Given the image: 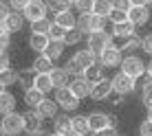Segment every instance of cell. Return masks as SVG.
Here are the masks:
<instances>
[{
  "label": "cell",
  "instance_id": "4fadbf2b",
  "mask_svg": "<svg viewBox=\"0 0 152 136\" xmlns=\"http://www.w3.org/2000/svg\"><path fill=\"white\" fill-rule=\"evenodd\" d=\"M55 61H51L46 55H38L33 59V64H31V68H33V72L35 75H51V72L55 70Z\"/></svg>",
  "mask_w": 152,
  "mask_h": 136
},
{
  "label": "cell",
  "instance_id": "484cf974",
  "mask_svg": "<svg viewBox=\"0 0 152 136\" xmlns=\"http://www.w3.org/2000/svg\"><path fill=\"white\" fill-rule=\"evenodd\" d=\"M113 0H95L93 4V15H102V18H108L113 13Z\"/></svg>",
  "mask_w": 152,
  "mask_h": 136
},
{
  "label": "cell",
  "instance_id": "8fae6325",
  "mask_svg": "<svg viewBox=\"0 0 152 136\" xmlns=\"http://www.w3.org/2000/svg\"><path fill=\"white\" fill-rule=\"evenodd\" d=\"M88 127H91L93 134L110 127V114H106V112H91L88 114Z\"/></svg>",
  "mask_w": 152,
  "mask_h": 136
},
{
  "label": "cell",
  "instance_id": "3957f363",
  "mask_svg": "<svg viewBox=\"0 0 152 136\" xmlns=\"http://www.w3.org/2000/svg\"><path fill=\"white\" fill-rule=\"evenodd\" d=\"M0 132L4 136H18L24 132V114L11 112V114H4L2 121H0Z\"/></svg>",
  "mask_w": 152,
  "mask_h": 136
},
{
  "label": "cell",
  "instance_id": "8d00e7d4",
  "mask_svg": "<svg viewBox=\"0 0 152 136\" xmlns=\"http://www.w3.org/2000/svg\"><path fill=\"white\" fill-rule=\"evenodd\" d=\"M0 44H2V48H0V51H2V53H7V51H9V44H11V31H9V29H0Z\"/></svg>",
  "mask_w": 152,
  "mask_h": 136
},
{
  "label": "cell",
  "instance_id": "11a10c76",
  "mask_svg": "<svg viewBox=\"0 0 152 136\" xmlns=\"http://www.w3.org/2000/svg\"><path fill=\"white\" fill-rule=\"evenodd\" d=\"M150 4H152V0H150Z\"/></svg>",
  "mask_w": 152,
  "mask_h": 136
},
{
  "label": "cell",
  "instance_id": "6da1fadb",
  "mask_svg": "<svg viewBox=\"0 0 152 136\" xmlns=\"http://www.w3.org/2000/svg\"><path fill=\"white\" fill-rule=\"evenodd\" d=\"M93 64H97V55L93 53V51H88V48H80L69 61H66L64 68L69 70V75L80 77V75H84V72H86Z\"/></svg>",
  "mask_w": 152,
  "mask_h": 136
},
{
  "label": "cell",
  "instance_id": "5b68a950",
  "mask_svg": "<svg viewBox=\"0 0 152 136\" xmlns=\"http://www.w3.org/2000/svg\"><path fill=\"white\" fill-rule=\"evenodd\" d=\"M110 81H113L115 95H119V97H128V95H132V92L137 90V79H132L130 75H126L121 70H119Z\"/></svg>",
  "mask_w": 152,
  "mask_h": 136
},
{
  "label": "cell",
  "instance_id": "9c48e42d",
  "mask_svg": "<svg viewBox=\"0 0 152 136\" xmlns=\"http://www.w3.org/2000/svg\"><path fill=\"white\" fill-rule=\"evenodd\" d=\"M124 53H121V48L119 46H110V48H106L102 55L97 57V61L102 64L104 68H117V66H121V61H124Z\"/></svg>",
  "mask_w": 152,
  "mask_h": 136
},
{
  "label": "cell",
  "instance_id": "5bb4252c",
  "mask_svg": "<svg viewBox=\"0 0 152 136\" xmlns=\"http://www.w3.org/2000/svg\"><path fill=\"white\" fill-rule=\"evenodd\" d=\"M130 22L134 24V27H143V24L150 22V7H132L128 13Z\"/></svg>",
  "mask_w": 152,
  "mask_h": 136
},
{
  "label": "cell",
  "instance_id": "74e56055",
  "mask_svg": "<svg viewBox=\"0 0 152 136\" xmlns=\"http://www.w3.org/2000/svg\"><path fill=\"white\" fill-rule=\"evenodd\" d=\"M93 4H95V0H77L75 2V9L82 13H93Z\"/></svg>",
  "mask_w": 152,
  "mask_h": 136
},
{
  "label": "cell",
  "instance_id": "f1b7e54d",
  "mask_svg": "<svg viewBox=\"0 0 152 136\" xmlns=\"http://www.w3.org/2000/svg\"><path fill=\"white\" fill-rule=\"evenodd\" d=\"M64 48H66V44H64V42H51V44H49V48L44 51V55L49 57L51 61H57L62 55H64Z\"/></svg>",
  "mask_w": 152,
  "mask_h": 136
},
{
  "label": "cell",
  "instance_id": "e0dca14e",
  "mask_svg": "<svg viewBox=\"0 0 152 136\" xmlns=\"http://www.w3.org/2000/svg\"><path fill=\"white\" fill-rule=\"evenodd\" d=\"M53 132H60V134L69 136L73 132V116H69V114H57L53 119Z\"/></svg>",
  "mask_w": 152,
  "mask_h": 136
},
{
  "label": "cell",
  "instance_id": "1f68e13d",
  "mask_svg": "<svg viewBox=\"0 0 152 136\" xmlns=\"http://www.w3.org/2000/svg\"><path fill=\"white\" fill-rule=\"evenodd\" d=\"M77 29L82 31L84 35H91L93 33V13H82V15H77Z\"/></svg>",
  "mask_w": 152,
  "mask_h": 136
},
{
  "label": "cell",
  "instance_id": "52a82bcc",
  "mask_svg": "<svg viewBox=\"0 0 152 136\" xmlns=\"http://www.w3.org/2000/svg\"><path fill=\"white\" fill-rule=\"evenodd\" d=\"M46 13H49V2H44V0H31L29 7L22 11V15L27 18L29 24L38 22V20H44Z\"/></svg>",
  "mask_w": 152,
  "mask_h": 136
},
{
  "label": "cell",
  "instance_id": "9f6ffc18",
  "mask_svg": "<svg viewBox=\"0 0 152 136\" xmlns=\"http://www.w3.org/2000/svg\"><path fill=\"white\" fill-rule=\"evenodd\" d=\"M49 2H51V0H49Z\"/></svg>",
  "mask_w": 152,
  "mask_h": 136
},
{
  "label": "cell",
  "instance_id": "4316f807",
  "mask_svg": "<svg viewBox=\"0 0 152 136\" xmlns=\"http://www.w3.org/2000/svg\"><path fill=\"white\" fill-rule=\"evenodd\" d=\"M71 7H75V2H73V0H51V2H49V11H53L55 15L69 13Z\"/></svg>",
  "mask_w": 152,
  "mask_h": 136
},
{
  "label": "cell",
  "instance_id": "ab89813d",
  "mask_svg": "<svg viewBox=\"0 0 152 136\" xmlns=\"http://www.w3.org/2000/svg\"><path fill=\"white\" fill-rule=\"evenodd\" d=\"M108 18H102V15H93V33L95 31H106Z\"/></svg>",
  "mask_w": 152,
  "mask_h": 136
},
{
  "label": "cell",
  "instance_id": "ba28073f",
  "mask_svg": "<svg viewBox=\"0 0 152 136\" xmlns=\"http://www.w3.org/2000/svg\"><path fill=\"white\" fill-rule=\"evenodd\" d=\"M55 101L64 112H73V110L80 108V97H75V92L71 88H60L55 90Z\"/></svg>",
  "mask_w": 152,
  "mask_h": 136
},
{
  "label": "cell",
  "instance_id": "e575fe53",
  "mask_svg": "<svg viewBox=\"0 0 152 136\" xmlns=\"http://www.w3.org/2000/svg\"><path fill=\"white\" fill-rule=\"evenodd\" d=\"M82 40H84V33H82L80 29H73V31H69V33H66L64 44H66V46H75V44H80Z\"/></svg>",
  "mask_w": 152,
  "mask_h": 136
},
{
  "label": "cell",
  "instance_id": "ffe728a7",
  "mask_svg": "<svg viewBox=\"0 0 152 136\" xmlns=\"http://www.w3.org/2000/svg\"><path fill=\"white\" fill-rule=\"evenodd\" d=\"M51 81H53L55 90H60V88H69L71 83V75L66 68H55L53 72H51Z\"/></svg>",
  "mask_w": 152,
  "mask_h": 136
},
{
  "label": "cell",
  "instance_id": "d6986e66",
  "mask_svg": "<svg viewBox=\"0 0 152 136\" xmlns=\"http://www.w3.org/2000/svg\"><path fill=\"white\" fill-rule=\"evenodd\" d=\"M57 110H60V106H57L55 99H44V101L38 106V114L42 119H55L57 116Z\"/></svg>",
  "mask_w": 152,
  "mask_h": 136
},
{
  "label": "cell",
  "instance_id": "7bdbcfd3",
  "mask_svg": "<svg viewBox=\"0 0 152 136\" xmlns=\"http://www.w3.org/2000/svg\"><path fill=\"white\" fill-rule=\"evenodd\" d=\"M139 136H152V119H145L139 125Z\"/></svg>",
  "mask_w": 152,
  "mask_h": 136
},
{
  "label": "cell",
  "instance_id": "44dd1931",
  "mask_svg": "<svg viewBox=\"0 0 152 136\" xmlns=\"http://www.w3.org/2000/svg\"><path fill=\"white\" fill-rule=\"evenodd\" d=\"M15 106H18V101H15V97L9 90L0 92V112H2V116H4V114L15 112Z\"/></svg>",
  "mask_w": 152,
  "mask_h": 136
},
{
  "label": "cell",
  "instance_id": "d6a6232c",
  "mask_svg": "<svg viewBox=\"0 0 152 136\" xmlns=\"http://www.w3.org/2000/svg\"><path fill=\"white\" fill-rule=\"evenodd\" d=\"M51 27H53V22H51L49 18L38 20V22H33V24H31V33H38V35H49Z\"/></svg>",
  "mask_w": 152,
  "mask_h": 136
},
{
  "label": "cell",
  "instance_id": "f6af8a7d",
  "mask_svg": "<svg viewBox=\"0 0 152 136\" xmlns=\"http://www.w3.org/2000/svg\"><path fill=\"white\" fill-rule=\"evenodd\" d=\"M95 136H119V132H117V127H106L102 132H95Z\"/></svg>",
  "mask_w": 152,
  "mask_h": 136
},
{
  "label": "cell",
  "instance_id": "cb8c5ba5",
  "mask_svg": "<svg viewBox=\"0 0 152 136\" xmlns=\"http://www.w3.org/2000/svg\"><path fill=\"white\" fill-rule=\"evenodd\" d=\"M33 88L35 90H40L42 95H46V92L53 90V81H51V75H33Z\"/></svg>",
  "mask_w": 152,
  "mask_h": 136
},
{
  "label": "cell",
  "instance_id": "603a6c76",
  "mask_svg": "<svg viewBox=\"0 0 152 136\" xmlns=\"http://www.w3.org/2000/svg\"><path fill=\"white\" fill-rule=\"evenodd\" d=\"M84 77L88 79V83H91V86H95V83L104 81V79H106V75H104V66L99 64V61H97V64H93L86 72H84Z\"/></svg>",
  "mask_w": 152,
  "mask_h": 136
},
{
  "label": "cell",
  "instance_id": "681fc988",
  "mask_svg": "<svg viewBox=\"0 0 152 136\" xmlns=\"http://www.w3.org/2000/svg\"><path fill=\"white\" fill-rule=\"evenodd\" d=\"M148 75H150V77H152V59H150V61H148Z\"/></svg>",
  "mask_w": 152,
  "mask_h": 136
},
{
  "label": "cell",
  "instance_id": "f546056e",
  "mask_svg": "<svg viewBox=\"0 0 152 136\" xmlns=\"http://www.w3.org/2000/svg\"><path fill=\"white\" fill-rule=\"evenodd\" d=\"M73 132L75 134H88L91 127H88V114H75L73 116Z\"/></svg>",
  "mask_w": 152,
  "mask_h": 136
},
{
  "label": "cell",
  "instance_id": "7a4b0ae2",
  "mask_svg": "<svg viewBox=\"0 0 152 136\" xmlns=\"http://www.w3.org/2000/svg\"><path fill=\"white\" fill-rule=\"evenodd\" d=\"M110 46H113V33H106V31H95L86 38V48L93 51L97 57Z\"/></svg>",
  "mask_w": 152,
  "mask_h": 136
},
{
  "label": "cell",
  "instance_id": "d4e9b609",
  "mask_svg": "<svg viewBox=\"0 0 152 136\" xmlns=\"http://www.w3.org/2000/svg\"><path fill=\"white\" fill-rule=\"evenodd\" d=\"M46 99V95H42L40 90H35V88H31V90L24 92V103L29 106V110H38V106Z\"/></svg>",
  "mask_w": 152,
  "mask_h": 136
},
{
  "label": "cell",
  "instance_id": "277c9868",
  "mask_svg": "<svg viewBox=\"0 0 152 136\" xmlns=\"http://www.w3.org/2000/svg\"><path fill=\"white\" fill-rule=\"evenodd\" d=\"M119 68H121V72L130 75L132 79H137V81L145 75V72H148V64H143L141 57H137V55H126Z\"/></svg>",
  "mask_w": 152,
  "mask_h": 136
},
{
  "label": "cell",
  "instance_id": "ee69618b",
  "mask_svg": "<svg viewBox=\"0 0 152 136\" xmlns=\"http://www.w3.org/2000/svg\"><path fill=\"white\" fill-rule=\"evenodd\" d=\"M113 7L119 9V11L130 13V9H132V2H130V0H113Z\"/></svg>",
  "mask_w": 152,
  "mask_h": 136
},
{
  "label": "cell",
  "instance_id": "db71d44e",
  "mask_svg": "<svg viewBox=\"0 0 152 136\" xmlns=\"http://www.w3.org/2000/svg\"><path fill=\"white\" fill-rule=\"evenodd\" d=\"M73 2H77V0H73Z\"/></svg>",
  "mask_w": 152,
  "mask_h": 136
},
{
  "label": "cell",
  "instance_id": "60d3db41",
  "mask_svg": "<svg viewBox=\"0 0 152 136\" xmlns=\"http://www.w3.org/2000/svg\"><path fill=\"white\" fill-rule=\"evenodd\" d=\"M141 51H143L145 55L152 57V33H148V35L141 38Z\"/></svg>",
  "mask_w": 152,
  "mask_h": 136
},
{
  "label": "cell",
  "instance_id": "836d02e7",
  "mask_svg": "<svg viewBox=\"0 0 152 136\" xmlns=\"http://www.w3.org/2000/svg\"><path fill=\"white\" fill-rule=\"evenodd\" d=\"M66 33H69L66 29L57 27V24L53 22V27H51V31H49V38H51V42H64L66 40Z\"/></svg>",
  "mask_w": 152,
  "mask_h": 136
},
{
  "label": "cell",
  "instance_id": "bcb514c9",
  "mask_svg": "<svg viewBox=\"0 0 152 136\" xmlns=\"http://www.w3.org/2000/svg\"><path fill=\"white\" fill-rule=\"evenodd\" d=\"M7 68H11L9 66V51L2 53V57H0V70H7Z\"/></svg>",
  "mask_w": 152,
  "mask_h": 136
},
{
  "label": "cell",
  "instance_id": "7402d4cb",
  "mask_svg": "<svg viewBox=\"0 0 152 136\" xmlns=\"http://www.w3.org/2000/svg\"><path fill=\"white\" fill-rule=\"evenodd\" d=\"M53 22L57 24V27H62V29H66V31H73V29H77V15L75 13H60V15H55V20Z\"/></svg>",
  "mask_w": 152,
  "mask_h": 136
},
{
  "label": "cell",
  "instance_id": "2e32d148",
  "mask_svg": "<svg viewBox=\"0 0 152 136\" xmlns=\"http://www.w3.org/2000/svg\"><path fill=\"white\" fill-rule=\"evenodd\" d=\"M24 22H27V18H24V15L20 13V11H11L7 20H2V27H4V29H9L11 33H15V31H22Z\"/></svg>",
  "mask_w": 152,
  "mask_h": 136
},
{
  "label": "cell",
  "instance_id": "30bf717a",
  "mask_svg": "<svg viewBox=\"0 0 152 136\" xmlns=\"http://www.w3.org/2000/svg\"><path fill=\"white\" fill-rule=\"evenodd\" d=\"M115 95V90H113V81L110 79H104V81H99L93 86V92H91V99L93 101H97V103H102V101H108Z\"/></svg>",
  "mask_w": 152,
  "mask_h": 136
},
{
  "label": "cell",
  "instance_id": "d590c367",
  "mask_svg": "<svg viewBox=\"0 0 152 136\" xmlns=\"http://www.w3.org/2000/svg\"><path fill=\"white\" fill-rule=\"evenodd\" d=\"M108 20H110L113 24H121V22H128V13L126 11H119V9H113V13L108 15Z\"/></svg>",
  "mask_w": 152,
  "mask_h": 136
},
{
  "label": "cell",
  "instance_id": "f5cc1de1",
  "mask_svg": "<svg viewBox=\"0 0 152 136\" xmlns=\"http://www.w3.org/2000/svg\"><path fill=\"white\" fill-rule=\"evenodd\" d=\"M148 119H152V108L148 110Z\"/></svg>",
  "mask_w": 152,
  "mask_h": 136
},
{
  "label": "cell",
  "instance_id": "83f0119b",
  "mask_svg": "<svg viewBox=\"0 0 152 136\" xmlns=\"http://www.w3.org/2000/svg\"><path fill=\"white\" fill-rule=\"evenodd\" d=\"M20 79V72L13 70V68H7V70H0V86L2 88H9L13 83H18Z\"/></svg>",
  "mask_w": 152,
  "mask_h": 136
},
{
  "label": "cell",
  "instance_id": "7c38bea8",
  "mask_svg": "<svg viewBox=\"0 0 152 136\" xmlns=\"http://www.w3.org/2000/svg\"><path fill=\"white\" fill-rule=\"evenodd\" d=\"M69 88L73 92H75V97H80V99H86V97H91V92H93V86L88 83V79L84 75L80 77H73L71 83H69Z\"/></svg>",
  "mask_w": 152,
  "mask_h": 136
},
{
  "label": "cell",
  "instance_id": "c3c4849f",
  "mask_svg": "<svg viewBox=\"0 0 152 136\" xmlns=\"http://www.w3.org/2000/svg\"><path fill=\"white\" fill-rule=\"evenodd\" d=\"M110 127H117V116L115 114H110Z\"/></svg>",
  "mask_w": 152,
  "mask_h": 136
},
{
  "label": "cell",
  "instance_id": "816d5d0a",
  "mask_svg": "<svg viewBox=\"0 0 152 136\" xmlns=\"http://www.w3.org/2000/svg\"><path fill=\"white\" fill-rule=\"evenodd\" d=\"M69 136H86V134H75V132H71Z\"/></svg>",
  "mask_w": 152,
  "mask_h": 136
},
{
  "label": "cell",
  "instance_id": "9a60e30c",
  "mask_svg": "<svg viewBox=\"0 0 152 136\" xmlns=\"http://www.w3.org/2000/svg\"><path fill=\"white\" fill-rule=\"evenodd\" d=\"M137 35V27L132 22H121V24H113V38H119V40H130Z\"/></svg>",
  "mask_w": 152,
  "mask_h": 136
},
{
  "label": "cell",
  "instance_id": "7dc6e473",
  "mask_svg": "<svg viewBox=\"0 0 152 136\" xmlns=\"http://www.w3.org/2000/svg\"><path fill=\"white\" fill-rule=\"evenodd\" d=\"M130 2H132V7H148L150 0H130Z\"/></svg>",
  "mask_w": 152,
  "mask_h": 136
},
{
  "label": "cell",
  "instance_id": "b9f144b4",
  "mask_svg": "<svg viewBox=\"0 0 152 136\" xmlns=\"http://www.w3.org/2000/svg\"><path fill=\"white\" fill-rule=\"evenodd\" d=\"M7 2H9V7H11L13 11H20V13H22L24 9L29 7V2H31V0H7Z\"/></svg>",
  "mask_w": 152,
  "mask_h": 136
},
{
  "label": "cell",
  "instance_id": "4dcf8cb0",
  "mask_svg": "<svg viewBox=\"0 0 152 136\" xmlns=\"http://www.w3.org/2000/svg\"><path fill=\"white\" fill-rule=\"evenodd\" d=\"M119 48H121L124 55H134V53L141 48V38L134 35V38H130V40H124V44L119 46Z\"/></svg>",
  "mask_w": 152,
  "mask_h": 136
},
{
  "label": "cell",
  "instance_id": "ac0fdd59",
  "mask_svg": "<svg viewBox=\"0 0 152 136\" xmlns=\"http://www.w3.org/2000/svg\"><path fill=\"white\" fill-rule=\"evenodd\" d=\"M49 44H51L49 35H38V33L29 35V48H33L35 53H40V55H44V51L49 48Z\"/></svg>",
  "mask_w": 152,
  "mask_h": 136
},
{
  "label": "cell",
  "instance_id": "8992f818",
  "mask_svg": "<svg viewBox=\"0 0 152 136\" xmlns=\"http://www.w3.org/2000/svg\"><path fill=\"white\" fill-rule=\"evenodd\" d=\"M42 123H44V119L38 114V110H27L24 112V132L29 136H49Z\"/></svg>",
  "mask_w": 152,
  "mask_h": 136
},
{
  "label": "cell",
  "instance_id": "f907efd6",
  "mask_svg": "<svg viewBox=\"0 0 152 136\" xmlns=\"http://www.w3.org/2000/svg\"><path fill=\"white\" fill-rule=\"evenodd\" d=\"M49 136H66V134H60V132H51Z\"/></svg>",
  "mask_w": 152,
  "mask_h": 136
},
{
  "label": "cell",
  "instance_id": "6f0895ef",
  "mask_svg": "<svg viewBox=\"0 0 152 136\" xmlns=\"http://www.w3.org/2000/svg\"><path fill=\"white\" fill-rule=\"evenodd\" d=\"M2 136H4V134H2Z\"/></svg>",
  "mask_w": 152,
  "mask_h": 136
},
{
  "label": "cell",
  "instance_id": "f35d334b",
  "mask_svg": "<svg viewBox=\"0 0 152 136\" xmlns=\"http://www.w3.org/2000/svg\"><path fill=\"white\" fill-rule=\"evenodd\" d=\"M141 103H143L148 110L152 108V83L145 86V88H141Z\"/></svg>",
  "mask_w": 152,
  "mask_h": 136
}]
</instances>
